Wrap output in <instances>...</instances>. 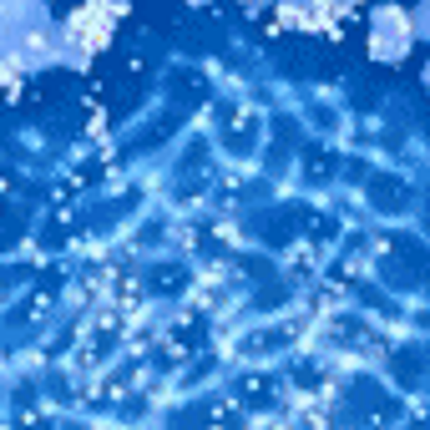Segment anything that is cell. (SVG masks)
Wrapping results in <instances>:
<instances>
[{"label": "cell", "mask_w": 430, "mask_h": 430, "mask_svg": "<svg viewBox=\"0 0 430 430\" xmlns=\"http://www.w3.org/2000/svg\"><path fill=\"white\" fill-rule=\"evenodd\" d=\"M370 198H375V208H385V213H390V208H405V203H400L405 188H400V182H390V177H375V182H370Z\"/></svg>", "instance_id": "obj_1"}, {"label": "cell", "mask_w": 430, "mask_h": 430, "mask_svg": "<svg viewBox=\"0 0 430 430\" xmlns=\"http://www.w3.org/2000/svg\"><path fill=\"white\" fill-rule=\"evenodd\" d=\"M420 380V350H400V385Z\"/></svg>", "instance_id": "obj_2"}]
</instances>
